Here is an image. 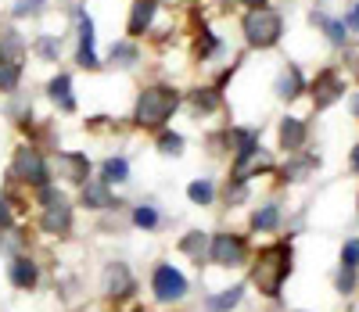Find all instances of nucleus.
I'll return each instance as SVG.
<instances>
[{
  "mask_svg": "<svg viewBox=\"0 0 359 312\" xmlns=\"http://www.w3.org/2000/svg\"><path fill=\"white\" fill-rule=\"evenodd\" d=\"M205 247H208V237H205L201 230H191V233H187L184 240H180V252H184V255H191L194 262H201Z\"/></svg>",
  "mask_w": 359,
  "mask_h": 312,
  "instance_id": "nucleus-17",
  "label": "nucleus"
},
{
  "mask_svg": "<svg viewBox=\"0 0 359 312\" xmlns=\"http://www.w3.org/2000/svg\"><path fill=\"white\" fill-rule=\"evenodd\" d=\"M355 255H359V244H355V240H348V244H345V252H341V262L355 269Z\"/></svg>",
  "mask_w": 359,
  "mask_h": 312,
  "instance_id": "nucleus-34",
  "label": "nucleus"
},
{
  "mask_svg": "<svg viewBox=\"0 0 359 312\" xmlns=\"http://www.w3.org/2000/svg\"><path fill=\"white\" fill-rule=\"evenodd\" d=\"M298 93H302V76H298L294 65H287V69L280 72V79H277V97H280V101H294Z\"/></svg>",
  "mask_w": 359,
  "mask_h": 312,
  "instance_id": "nucleus-13",
  "label": "nucleus"
},
{
  "mask_svg": "<svg viewBox=\"0 0 359 312\" xmlns=\"http://www.w3.org/2000/svg\"><path fill=\"white\" fill-rule=\"evenodd\" d=\"M57 50H62V43H57L54 36H40V40H36V54H40V61H54Z\"/></svg>",
  "mask_w": 359,
  "mask_h": 312,
  "instance_id": "nucleus-28",
  "label": "nucleus"
},
{
  "mask_svg": "<svg viewBox=\"0 0 359 312\" xmlns=\"http://www.w3.org/2000/svg\"><path fill=\"white\" fill-rule=\"evenodd\" d=\"M76 29H79V43H83V47H94V18L79 11V25H76Z\"/></svg>",
  "mask_w": 359,
  "mask_h": 312,
  "instance_id": "nucleus-30",
  "label": "nucleus"
},
{
  "mask_svg": "<svg viewBox=\"0 0 359 312\" xmlns=\"http://www.w3.org/2000/svg\"><path fill=\"white\" fill-rule=\"evenodd\" d=\"M212 259H216L219 266H245L248 247H245V240H241V237H233V233H219V237L212 240Z\"/></svg>",
  "mask_w": 359,
  "mask_h": 312,
  "instance_id": "nucleus-7",
  "label": "nucleus"
},
{
  "mask_svg": "<svg viewBox=\"0 0 359 312\" xmlns=\"http://www.w3.org/2000/svg\"><path fill=\"white\" fill-rule=\"evenodd\" d=\"M352 287H355V269H352V266H345V269H341V276H338V291H345V294H348Z\"/></svg>",
  "mask_w": 359,
  "mask_h": 312,
  "instance_id": "nucleus-32",
  "label": "nucleus"
},
{
  "mask_svg": "<svg viewBox=\"0 0 359 312\" xmlns=\"http://www.w3.org/2000/svg\"><path fill=\"white\" fill-rule=\"evenodd\" d=\"M302 144H306V122H298L294 115H287L280 122V147L284 151H298Z\"/></svg>",
  "mask_w": 359,
  "mask_h": 312,
  "instance_id": "nucleus-11",
  "label": "nucleus"
},
{
  "mask_svg": "<svg viewBox=\"0 0 359 312\" xmlns=\"http://www.w3.org/2000/svg\"><path fill=\"white\" fill-rule=\"evenodd\" d=\"M111 61H115V65H123V69H130L133 61H137V47H133V43H118V47H111Z\"/></svg>",
  "mask_w": 359,
  "mask_h": 312,
  "instance_id": "nucleus-27",
  "label": "nucleus"
},
{
  "mask_svg": "<svg viewBox=\"0 0 359 312\" xmlns=\"http://www.w3.org/2000/svg\"><path fill=\"white\" fill-rule=\"evenodd\" d=\"M155 15H158V0H133V11H130V36H144L147 29H151V22H155Z\"/></svg>",
  "mask_w": 359,
  "mask_h": 312,
  "instance_id": "nucleus-9",
  "label": "nucleus"
},
{
  "mask_svg": "<svg viewBox=\"0 0 359 312\" xmlns=\"http://www.w3.org/2000/svg\"><path fill=\"white\" fill-rule=\"evenodd\" d=\"M104 291H108V294H126V291H130V269H126L123 262L104 269Z\"/></svg>",
  "mask_w": 359,
  "mask_h": 312,
  "instance_id": "nucleus-14",
  "label": "nucleus"
},
{
  "mask_svg": "<svg viewBox=\"0 0 359 312\" xmlns=\"http://www.w3.org/2000/svg\"><path fill=\"white\" fill-rule=\"evenodd\" d=\"M18 79H22V65H18V61H4V57H0V90L15 93Z\"/></svg>",
  "mask_w": 359,
  "mask_h": 312,
  "instance_id": "nucleus-18",
  "label": "nucleus"
},
{
  "mask_svg": "<svg viewBox=\"0 0 359 312\" xmlns=\"http://www.w3.org/2000/svg\"><path fill=\"white\" fill-rule=\"evenodd\" d=\"M57 172H62L65 179H83V183H86V172H90V162H86V154H72V151H62V154H57Z\"/></svg>",
  "mask_w": 359,
  "mask_h": 312,
  "instance_id": "nucleus-10",
  "label": "nucleus"
},
{
  "mask_svg": "<svg viewBox=\"0 0 359 312\" xmlns=\"http://www.w3.org/2000/svg\"><path fill=\"white\" fill-rule=\"evenodd\" d=\"M241 294H245V287H230V291H223V294H216V298H208V312H226V308H233L237 301H241Z\"/></svg>",
  "mask_w": 359,
  "mask_h": 312,
  "instance_id": "nucleus-21",
  "label": "nucleus"
},
{
  "mask_svg": "<svg viewBox=\"0 0 359 312\" xmlns=\"http://www.w3.org/2000/svg\"><path fill=\"white\" fill-rule=\"evenodd\" d=\"M338 97H345V79L338 72H320L313 83V104L316 108H331Z\"/></svg>",
  "mask_w": 359,
  "mask_h": 312,
  "instance_id": "nucleus-8",
  "label": "nucleus"
},
{
  "mask_svg": "<svg viewBox=\"0 0 359 312\" xmlns=\"http://www.w3.org/2000/svg\"><path fill=\"white\" fill-rule=\"evenodd\" d=\"M43 8V0H22V4L15 8V15H36Z\"/></svg>",
  "mask_w": 359,
  "mask_h": 312,
  "instance_id": "nucleus-33",
  "label": "nucleus"
},
{
  "mask_svg": "<svg viewBox=\"0 0 359 312\" xmlns=\"http://www.w3.org/2000/svg\"><path fill=\"white\" fill-rule=\"evenodd\" d=\"M133 223H137L140 230H155V226H158V212H155L151 205H140V208L133 212Z\"/></svg>",
  "mask_w": 359,
  "mask_h": 312,
  "instance_id": "nucleus-26",
  "label": "nucleus"
},
{
  "mask_svg": "<svg viewBox=\"0 0 359 312\" xmlns=\"http://www.w3.org/2000/svg\"><path fill=\"white\" fill-rule=\"evenodd\" d=\"M313 22H316V25H323V33L331 36L334 43H345V40H348V29H345V22H327L323 15H313Z\"/></svg>",
  "mask_w": 359,
  "mask_h": 312,
  "instance_id": "nucleus-25",
  "label": "nucleus"
},
{
  "mask_svg": "<svg viewBox=\"0 0 359 312\" xmlns=\"http://www.w3.org/2000/svg\"><path fill=\"white\" fill-rule=\"evenodd\" d=\"M287 273H291V252H287V247H284V244H280V247H266V252H259L252 284H255L262 294H277Z\"/></svg>",
  "mask_w": 359,
  "mask_h": 312,
  "instance_id": "nucleus-2",
  "label": "nucleus"
},
{
  "mask_svg": "<svg viewBox=\"0 0 359 312\" xmlns=\"http://www.w3.org/2000/svg\"><path fill=\"white\" fill-rule=\"evenodd\" d=\"M47 93H50V101H54L57 108H62V111H76V97H72V83H69V76L50 79Z\"/></svg>",
  "mask_w": 359,
  "mask_h": 312,
  "instance_id": "nucleus-12",
  "label": "nucleus"
},
{
  "mask_svg": "<svg viewBox=\"0 0 359 312\" xmlns=\"http://www.w3.org/2000/svg\"><path fill=\"white\" fill-rule=\"evenodd\" d=\"M101 169H104V183H126V179H130V165H126V158H108Z\"/></svg>",
  "mask_w": 359,
  "mask_h": 312,
  "instance_id": "nucleus-22",
  "label": "nucleus"
},
{
  "mask_svg": "<svg viewBox=\"0 0 359 312\" xmlns=\"http://www.w3.org/2000/svg\"><path fill=\"white\" fill-rule=\"evenodd\" d=\"M11 280H15V287H33V284H36V266H33V259L18 255L15 266H11Z\"/></svg>",
  "mask_w": 359,
  "mask_h": 312,
  "instance_id": "nucleus-16",
  "label": "nucleus"
},
{
  "mask_svg": "<svg viewBox=\"0 0 359 312\" xmlns=\"http://www.w3.org/2000/svg\"><path fill=\"white\" fill-rule=\"evenodd\" d=\"M191 104H194L198 111H205V115H208V111H216V108H219V93H216L212 86H201V90H194V93H191Z\"/></svg>",
  "mask_w": 359,
  "mask_h": 312,
  "instance_id": "nucleus-20",
  "label": "nucleus"
},
{
  "mask_svg": "<svg viewBox=\"0 0 359 312\" xmlns=\"http://www.w3.org/2000/svg\"><path fill=\"white\" fill-rule=\"evenodd\" d=\"M158 151L162 154H180V151H184V137H180V133H162L158 137Z\"/></svg>",
  "mask_w": 359,
  "mask_h": 312,
  "instance_id": "nucleus-29",
  "label": "nucleus"
},
{
  "mask_svg": "<svg viewBox=\"0 0 359 312\" xmlns=\"http://www.w3.org/2000/svg\"><path fill=\"white\" fill-rule=\"evenodd\" d=\"M280 33H284V18L273 11V8H252L248 15H245V40L252 43V47H259V50H266V47H273L277 40H280Z\"/></svg>",
  "mask_w": 359,
  "mask_h": 312,
  "instance_id": "nucleus-3",
  "label": "nucleus"
},
{
  "mask_svg": "<svg viewBox=\"0 0 359 312\" xmlns=\"http://www.w3.org/2000/svg\"><path fill=\"white\" fill-rule=\"evenodd\" d=\"M22 50H25L22 36L15 33V29H4V36H0V57H4V61H18Z\"/></svg>",
  "mask_w": 359,
  "mask_h": 312,
  "instance_id": "nucleus-19",
  "label": "nucleus"
},
{
  "mask_svg": "<svg viewBox=\"0 0 359 312\" xmlns=\"http://www.w3.org/2000/svg\"><path fill=\"white\" fill-rule=\"evenodd\" d=\"M212 194H216V186L208 183V179H194V183L187 186V198H191L194 205H212Z\"/></svg>",
  "mask_w": 359,
  "mask_h": 312,
  "instance_id": "nucleus-23",
  "label": "nucleus"
},
{
  "mask_svg": "<svg viewBox=\"0 0 359 312\" xmlns=\"http://www.w3.org/2000/svg\"><path fill=\"white\" fill-rule=\"evenodd\" d=\"M355 22H359V15H355V8H348V33L355 29Z\"/></svg>",
  "mask_w": 359,
  "mask_h": 312,
  "instance_id": "nucleus-36",
  "label": "nucleus"
},
{
  "mask_svg": "<svg viewBox=\"0 0 359 312\" xmlns=\"http://www.w3.org/2000/svg\"><path fill=\"white\" fill-rule=\"evenodd\" d=\"M11 172H15V179H25V183H33V186H47V165H43V158H40L33 147H18L15 151Z\"/></svg>",
  "mask_w": 359,
  "mask_h": 312,
  "instance_id": "nucleus-5",
  "label": "nucleus"
},
{
  "mask_svg": "<svg viewBox=\"0 0 359 312\" xmlns=\"http://www.w3.org/2000/svg\"><path fill=\"white\" fill-rule=\"evenodd\" d=\"M151 287H155V298L158 301H180V298L187 294V280H184V273L172 269V266H158Z\"/></svg>",
  "mask_w": 359,
  "mask_h": 312,
  "instance_id": "nucleus-6",
  "label": "nucleus"
},
{
  "mask_svg": "<svg viewBox=\"0 0 359 312\" xmlns=\"http://www.w3.org/2000/svg\"><path fill=\"white\" fill-rule=\"evenodd\" d=\"M83 205L86 208H108L111 205L108 183H83Z\"/></svg>",
  "mask_w": 359,
  "mask_h": 312,
  "instance_id": "nucleus-15",
  "label": "nucleus"
},
{
  "mask_svg": "<svg viewBox=\"0 0 359 312\" xmlns=\"http://www.w3.org/2000/svg\"><path fill=\"white\" fill-rule=\"evenodd\" d=\"M245 4H248V8H262V4H266V0H245Z\"/></svg>",
  "mask_w": 359,
  "mask_h": 312,
  "instance_id": "nucleus-37",
  "label": "nucleus"
},
{
  "mask_svg": "<svg viewBox=\"0 0 359 312\" xmlns=\"http://www.w3.org/2000/svg\"><path fill=\"white\" fill-rule=\"evenodd\" d=\"M176 104H180V93L172 90V86H147L140 97H137V108H133V115H137V122L144 130H158V126H165V122L172 118V111H176Z\"/></svg>",
  "mask_w": 359,
  "mask_h": 312,
  "instance_id": "nucleus-1",
  "label": "nucleus"
},
{
  "mask_svg": "<svg viewBox=\"0 0 359 312\" xmlns=\"http://www.w3.org/2000/svg\"><path fill=\"white\" fill-rule=\"evenodd\" d=\"M8 219H11V212H8V201L0 198V230H8Z\"/></svg>",
  "mask_w": 359,
  "mask_h": 312,
  "instance_id": "nucleus-35",
  "label": "nucleus"
},
{
  "mask_svg": "<svg viewBox=\"0 0 359 312\" xmlns=\"http://www.w3.org/2000/svg\"><path fill=\"white\" fill-rule=\"evenodd\" d=\"M43 205H47V212H43L40 226H43L47 233H69V226H72V208L65 205V198L57 194V191H50V186H43Z\"/></svg>",
  "mask_w": 359,
  "mask_h": 312,
  "instance_id": "nucleus-4",
  "label": "nucleus"
},
{
  "mask_svg": "<svg viewBox=\"0 0 359 312\" xmlns=\"http://www.w3.org/2000/svg\"><path fill=\"white\" fill-rule=\"evenodd\" d=\"M76 61H79L83 69H90V72H94V69L101 65V61H97V54H94V47H83V43H79V54H76Z\"/></svg>",
  "mask_w": 359,
  "mask_h": 312,
  "instance_id": "nucleus-31",
  "label": "nucleus"
},
{
  "mask_svg": "<svg viewBox=\"0 0 359 312\" xmlns=\"http://www.w3.org/2000/svg\"><path fill=\"white\" fill-rule=\"evenodd\" d=\"M277 223H280V212H277V205H266L262 212H255V219H252V226L255 230H277Z\"/></svg>",
  "mask_w": 359,
  "mask_h": 312,
  "instance_id": "nucleus-24",
  "label": "nucleus"
}]
</instances>
